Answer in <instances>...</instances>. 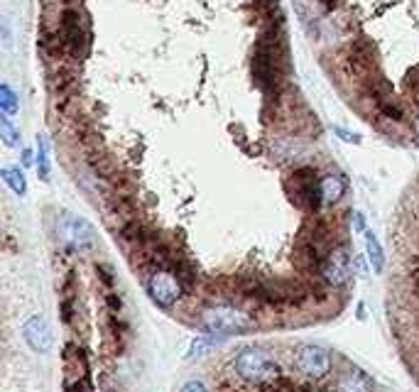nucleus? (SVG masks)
Here are the masks:
<instances>
[{"instance_id":"f257e3e1","label":"nucleus","mask_w":419,"mask_h":392,"mask_svg":"<svg viewBox=\"0 0 419 392\" xmlns=\"http://www.w3.org/2000/svg\"><path fill=\"white\" fill-rule=\"evenodd\" d=\"M59 30L66 44V59L81 66L91 54V23L81 5H66L59 15Z\"/></svg>"},{"instance_id":"f03ea898","label":"nucleus","mask_w":419,"mask_h":392,"mask_svg":"<svg viewBox=\"0 0 419 392\" xmlns=\"http://www.w3.org/2000/svg\"><path fill=\"white\" fill-rule=\"evenodd\" d=\"M233 368H236V373L241 375L243 380H248V383H253V385H265L279 378V365L265 353V350H257V348L241 350V353L236 355V360H233Z\"/></svg>"},{"instance_id":"7ed1b4c3","label":"nucleus","mask_w":419,"mask_h":392,"mask_svg":"<svg viewBox=\"0 0 419 392\" xmlns=\"http://www.w3.org/2000/svg\"><path fill=\"white\" fill-rule=\"evenodd\" d=\"M201 329L206 333L231 336V333H243L245 329H250V319H248V314L221 304V307L204 309V314H201Z\"/></svg>"},{"instance_id":"20e7f679","label":"nucleus","mask_w":419,"mask_h":392,"mask_svg":"<svg viewBox=\"0 0 419 392\" xmlns=\"http://www.w3.org/2000/svg\"><path fill=\"white\" fill-rule=\"evenodd\" d=\"M353 262H356V257H351L346 245L331 247L324 255V260L319 262L322 280L331 287H344L346 282L351 280V275H353Z\"/></svg>"},{"instance_id":"39448f33","label":"nucleus","mask_w":419,"mask_h":392,"mask_svg":"<svg viewBox=\"0 0 419 392\" xmlns=\"http://www.w3.org/2000/svg\"><path fill=\"white\" fill-rule=\"evenodd\" d=\"M184 292V282L177 277V272L169 270H154L147 280V294L157 307L169 309L179 302Z\"/></svg>"},{"instance_id":"423d86ee","label":"nucleus","mask_w":419,"mask_h":392,"mask_svg":"<svg viewBox=\"0 0 419 392\" xmlns=\"http://www.w3.org/2000/svg\"><path fill=\"white\" fill-rule=\"evenodd\" d=\"M59 238L66 245V250H89V247L96 245V231H93L89 221L64 214L59 223Z\"/></svg>"},{"instance_id":"0eeeda50","label":"nucleus","mask_w":419,"mask_h":392,"mask_svg":"<svg viewBox=\"0 0 419 392\" xmlns=\"http://www.w3.org/2000/svg\"><path fill=\"white\" fill-rule=\"evenodd\" d=\"M294 365L302 375L312 380H322L331 373V355L322 345H302L294 358Z\"/></svg>"},{"instance_id":"6e6552de","label":"nucleus","mask_w":419,"mask_h":392,"mask_svg":"<svg viewBox=\"0 0 419 392\" xmlns=\"http://www.w3.org/2000/svg\"><path fill=\"white\" fill-rule=\"evenodd\" d=\"M23 336L35 353H49L51 350V331L42 317H30L23 326Z\"/></svg>"},{"instance_id":"1a4fd4ad","label":"nucleus","mask_w":419,"mask_h":392,"mask_svg":"<svg viewBox=\"0 0 419 392\" xmlns=\"http://www.w3.org/2000/svg\"><path fill=\"white\" fill-rule=\"evenodd\" d=\"M348 192V182H346L344 174H322L319 177V194H322V204L331 206L336 201H341V196Z\"/></svg>"},{"instance_id":"9d476101","label":"nucleus","mask_w":419,"mask_h":392,"mask_svg":"<svg viewBox=\"0 0 419 392\" xmlns=\"http://www.w3.org/2000/svg\"><path fill=\"white\" fill-rule=\"evenodd\" d=\"M372 383L365 373L360 370H348L344 378L339 380V392H370Z\"/></svg>"},{"instance_id":"9b49d317","label":"nucleus","mask_w":419,"mask_h":392,"mask_svg":"<svg viewBox=\"0 0 419 392\" xmlns=\"http://www.w3.org/2000/svg\"><path fill=\"white\" fill-rule=\"evenodd\" d=\"M363 235H365V252H368L372 272H382V267H385V255H382L380 240H377V235L372 233V231H365Z\"/></svg>"},{"instance_id":"f8f14e48","label":"nucleus","mask_w":419,"mask_h":392,"mask_svg":"<svg viewBox=\"0 0 419 392\" xmlns=\"http://www.w3.org/2000/svg\"><path fill=\"white\" fill-rule=\"evenodd\" d=\"M0 174H3V182L8 184L10 189H13L18 196H25L28 194V179H25L23 169L20 167H13V164H5L3 169H0Z\"/></svg>"},{"instance_id":"ddd939ff","label":"nucleus","mask_w":419,"mask_h":392,"mask_svg":"<svg viewBox=\"0 0 419 392\" xmlns=\"http://www.w3.org/2000/svg\"><path fill=\"white\" fill-rule=\"evenodd\" d=\"M0 111H3V116H8V118L18 116V111H20L18 94L10 89V84H0Z\"/></svg>"},{"instance_id":"4468645a","label":"nucleus","mask_w":419,"mask_h":392,"mask_svg":"<svg viewBox=\"0 0 419 392\" xmlns=\"http://www.w3.org/2000/svg\"><path fill=\"white\" fill-rule=\"evenodd\" d=\"M0 135H3V140H5V145H8V147H18L20 145V133L13 128V123H10L8 116L0 118Z\"/></svg>"},{"instance_id":"2eb2a0df","label":"nucleus","mask_w":419,"mask_h":392,"mask_svg":"<svg viewBox=\"0 0 419 392\" xmlns=\"http://www.w3.org/2000/svg\"><path fill=\"white\" fill-rule=\"evenodd\" d=\"M37 172H40V179H42V182L49 179V157H47L44 137H37Z\"/></svg>"},{"instance_id":"dca6fc26","label":"nucleus","mask_w":419,"mask_h":392,"mask_svg":"<svg viewBox=\"0 0 419 392\" xmlns=\"http://www.w3.org/2000/svg\"><path fill=\"white\" fill-rule=\"evenodd\" d=\"M334 135H339L344 142H348V145H360V135H356V133L346 130V128L341 125H334Z\"/></svg>"},{"instance_id":"f3484780","label":"nucleus","mask_w":419,"mask_h":392,"mask_svg":"<svg viewBox=\"0 0 419 392\" xmlns=\"http://www.w3.org/2000/svg\"><path fill=\"white\" fill-rule=\"evenodd\" d=\"M182 392H209V390H206V385L199 383V380H189V383L182 385Z\"/></svg>"},{"instance_id":"a211bd4d","label":"nucleus","mask_w":419,"mask_h":392,"mask_svg":"<svg viewBox=\"0 0 419 392\" xmlns=\"http://www.w3.org/2000/svg\"><path fill=\"white\" fill-rule=\"evenodd\" d=\"M353 228L358 231V233H365V219H363V214H358V211H353Z\"/></svg>"},{"instance_id":"6ab92c4d","label":"nucleus","mask_w":419,"mask_h":392,"mask_svg":"<svg viewBox=\"0 0 419 392\" xmlns=\"http://www.w3.org/2000/svg\"><path fill=\"white\" fill-rule=\"evenodd\" d=\"M410 133H412V135H415L417 140H419V108L415 111V116L410 118Z\"/></svg>"},{"instance_id":"aec40b11","label":"nucleus","mask_w":419,"mask_h":392,"mask_svg":"<svg viewBox=\"0 0 419 392\" xmlns=\"http://www.w3.org/2000/svg\"><path fill=\"white\" fill-rule=\"evenodd\" d=\"M23 164H28V167L32 164V149H28V147L23 149Z\"/></svg>"}]
</instances>
